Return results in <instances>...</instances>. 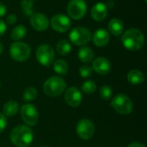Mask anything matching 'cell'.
Here are the masks:
<instances>
[{
	"label": "cell",
	"mask_w": 147,
	"mask_h": 147,
	"mask_svg": "<svg viewBox=\"0 0 147 147\" xmlns=\"http://www.w3.org/2000/svg\"><path fill=\"white\" fill-rule=\"evenodd\" d=\"M121 40L124 47L127 50L138 51L144 46L145 36L140 29L132 28L122 33Z\"/></svg>",
	"instance_id": "obj_1"
},
{
	"label": "cell",
	"mask_w": 147,
	"mask_h": 147,
	"mask_svg": "<svg viewBox=\"0 0 147 147\" xmlns=\"http://www.w3.org/2000/svg\"><path fill=\"white\" fill-rule=\"evenodd\" d=\"M34 140L33 130L26 125H18L10 133V140L16 147L29 146Z\"/></svg>",
	"instance_id": "obj_2"
},
{
	"label": "cell",
	"mask_w": 147,
	"mask_h": 147,
	"mask_svg": "<svg viewBox=\"0 0 147 147\" xmlns=\"http://www.w3.org/2000/svg\"><path fill=\"white\" fill-rule=\"evenodd\" d=\"M66 89L65 80L58 76L49 78L43 84V90L46 95L50 97L59 96Z\"/></svg>",
	"instance_id": "obj_3"
},
{
	"label": "cell",
	"mask_w": 147,
	"mask_h": 147,
	"mask_svg": "<svg viewBox=\"0 0 147 147\" xmlns=\"http://www.w3.org/2000/svg\"><path fill=\"white\" fill-rule=\"evenodd\" d=\"M9 54L11 58L18 62H23L28 59L31 55L30 47L22 41H15L10 45Z\"/></svg>",
	"instance_id": "obj_4"
},
{
	"label": "cell",
	"mask_w": 147,
	"mask_h": 147,
	"mask_svg": "<svg viewBox=\"0 0 147 147\" xmlns=\"http://www.w3.org/2000/svg\"><path fill=\"white\" fill-rule=\"evenodd\" d=\"M111 107L120 115H127L133 111L134 104L132 100L124 94L115 96L111 101Z\"/></svg>",
	"instance_id": "obj_5"
},
{
	"label": "cell",
	"mask_w": 147,
	"mask_h": 147,
	"mask_svg": "<svg viewBox=\"0 0 147 147\" xmlns=\"http://www.w3.org/2000/svg\"><path fill=\"white\" fill-rule=\"evenodd\" d=\"M90 31L82 26L76 27L71 29L69 34L70 41L76 46H85L91 40Z\"/></svg>",
	"instance_id": "obj_6"
},
{
	"label": "cell",
	"mask_w": 147,
	"mask_h": 147,
	"mask_svg": "<svg viewBox=\"0 0 147 147\" xmlns=\"http://www.w3.org/2000/svg\"><path fill=\"white\" fill-rule=\"evenodd\" d=\"M35 56L38 62L41 65L50 66L54 61L55 52L51 46L47 44H42L39 46V47L37 48Z\"/></svg>",
	"instance_id": "obj_7"
},
{
	"label": "cell",
	"mask_w": 147,
	"mask_h": 147,
	"mask_svg": "<svg viewBox=\"0 0 147 147\" xmlns=\"http://www.w3.org/2000/svg\"><path fill=\"white\" fill-rule=\"evenodd\" d=\"M20 114L22 121L28 127H34L37 124L39 114L34 105L30 103L23 104L20 109Z\"/></svg>",
	"instance_id": "obj_8"
},
{
	"label": "cell",
	"mask_w": 147,
	"mask_h": 147,
	"mask_svg": "<svg viewBox=\"0 0 147 147\" xmlns=\"http://www.w3.org/2000/svg\"><path fill=\"white\" fill-rule=\"evenodd\" d=\"M87 12V4L84 0H71L67 5L69 17L73 20L82 19Z\"/></svg>",
	"instance_id": "obj_9"
},
{
	"label": "cell",
	"mask_w": 147,
	"mask_h": 147,
	"mask_svg": "<svg viewBox=\"0 0 147 147\" xmlns=\"http://www.w3.org/2000/svg\"><path fill=\"white\" fill-rule=\"evenodd\" d=\"M76 131L79 138L84 140H88L94 135L95 127L92 121H90L89 119H82L78 122Z\"/></svg>",
	"instance_id": "obj_10"
},
{
	"label": "cell",
	"mask_w": 147,
	"mask_h": 147,
	"mask_svg": "<svg viewBox=\"0 0 147 147\" xmlns=\"http://www.w3.org/2000/svg\"><path fill=\"white\" fill-rule=\"evenodd\" d=\"M71 22L70 17L63 14L55 15L51 19V27L53 30L59 33H65L68 31L71 28Z\"/></svg>",
	"instance_id": "obj_11"
},
{
	"label": "cell",
	"mask_w": 147,
	"mask_h": 147,
	"mask_svg": "<svg viewBox=\"0 0 147 147\" xmlns=\"http://www.w3.org/2000/svg\"><path fill=\"white\" fill-rule=\"evenodd\" d=\"M30 23L34 29L41 32L48 28L50 22L46 15H44L43 13L38 12V13H34L31 16Z\"/></svg>",
	"instance_id": "obj_12"
},
{
	"label": "cell",
	"mask_w": 147,
	"mask_h": 147,
	"mask_svg": "<svg viewBox=\"0 0 147 147\" xmlns=\"http://www.w3.org/2000/svg\"><path fill=\"white\" fill-rule=\"evenodd\" d=\"M82 99L83 96L77 87H71L65 93V101L72 108L78 107L82 102Z\"/></svg>",
	"instance_id": "obj_13"
},
{
	"label": "cell",
	"mask_w": 147,
	"mask_h": 147,
	"mask_svg": "<svg viewBox=\"0 0 147 147\" xmlns=\"http://www.w3.org/2000/svg\"><path fill=\"white\" fill-rule=\"evenodd\" d=\"M92 69L99 75H106L111 70V63L108 59L99 57L93 60Z\"/></svg>",
	"instance_id": "obj_14"
},
{
	"label": "cell",
	"mask_w": 147,
	"mask_h": 147,
	"mask_svg": "<svg viewBox=\"0 0 147 147\" xmlns=\"http://www.w3.org/2000/svg\"><path fill=\"white\" fill-rule=\"evenodd\" d=\"M91 38H92V41L94 45L98 47H105L106 45H108V43L110 40L109 33L106 29H103V28L97 29L93 34V36H91Z\"/></svg>",
	"instance_id": "obj_15"
},
{
	"label": "cell",
	"mask_w": 147,
	"mask_h": 147,
	"mask_svg": "<svg viewBox=\"0 0 147 147\" xmlns=\"http://www.w3.org/2000/svg\"><path fill=\"white\" fill-rule=\"evenodd\" d=\"M108 15V7L104 3H96L91 9L90 16L96 22L103 21Z\"/></svg>",
	"instance_id": "obj_16"
},
{
	"label": "cell",
	"mask_w": 147,
	"mask_h": 147,
	"mask_svg": "<svg viewBox=\"0 0 147 147\" xmlns=\"http://www.w3.org/2000/svg\"><path fill=\"white\" fill-rule=\"evenodd\" d=\"M108 28L110 34L115 36H120L124 31V23L119 18H113L109 22Z\"/></svg>",
	"instance_id": "obj_17"
},
{
	"label": "cell",
	"mask_w": 147,
	"mask_h": 147,
	"mask_svg": "<svg viewBox=\"0 0 147 147\" xmlns=\"http://www.w3.org/2000/svg\"><path fill=\"white\" fill-rule=\"evenodd\" d=\"M127 80L133 85H139L144 83L145 75L144 73L137 69H134L130 71L127 74Z\"/></svg>",
	"instance_id": "obj_18"
},
{
	"label": "cell",
	"mask_w": 147,
	"mask_h": 147,
	"mask_svg": "<svg viewBox=\"0 0 147 147\" xmlns=\"http://www.w3.org/2000/svg\"><path fill=\"white\" fill-rule=\"evenodd\" d=\"M78 56L79 59L84 63H90L94 59V52L89 47L83 46L78 52Z\"/></svg>",
	"instance_id": "obj_19"
},
{
	"label": "cell",
	"mask_w": 147,
	"mask_h": 147,
	"mask_svg": "<svg viewBox=\"0 0 147 147\" xmlns=\"http://www.w3.org/2000/svg\"><path fill=\"white\" fill-rule=\"evenodd\" d=\"M18 103L15 101H9L7 102L3 108V115L6 116H14L18 112Z\"/></svg>",
	"instance_id": "obj_20"
},
{
	"label": "cell",
	"mask_w": 147,
	"mask_h": 147,
	"mask_svg": "<svg viewBox=\"0 0 147 147\" xmlns=\"http://www.w3.org/2000/svg\"><path fill=\"white\" fill-rule=\"evenodd\" d=\"M27 34V28L23 25H17L16 26L10 34V37L15 41H19L20 40L23 39Z\"/></svg>",
	"instance_id": "obj_21"
},
{
	"label": "cell",
	"mask_w": 147,
	"mask_h": 147,
	"mask_svg": "<svg viewBox=\"0 0 147 147\" xmlns=\"http://www.w3.org/2000/svg\"><path fill=\"white\" fill-rule=\"evenodd\" d=\"M56 51L58 52L59 55H62V56L67 55L71 51V43L66 40H60L56 44Z\"/></svg>",
	"instance_id": "obj_22"
},
{
	"label": "cell",
	"mask_w": 147,
	"mask_h": 147,
	"mask_svg": "<svg viewBox=\"0 0 147 147\" xmlns=\"http://www.w3.org/2000/svg\"><path fill=\"white\" fill-rule=\"evenodd\" d=\"M53 70L59 75H65L68 71V65L63 59H58L53 63Z\"/></svg>",
	"instance_id": "obj_23"
},
{
	"label": "cell",
	"mask_w": 147,
	"mask_h": 147,
	"mask_svg": "<svg viewBox=\"0 0 147 147\" xmlns=\"http://www.w3.org/2000/svg\"><path fill=\"white\" fill-rule=\"evenodd\" d=\"M96 88H97L96 84L92 80H88V81L84 82L82 86H81L82 91L85 94H88V95L95 93L96 90Z\"/></svg>",
	"instance_id": "obj_24"
},
{
	"label": "cell",
	"mask_w": 147,
	"mask_h": 147,
	"mask_svg": "<svg viewBox=\"0 0 147 147\" xmlns=\"http://www.w3.org/2000/svg\"><path fill=\"white\" fill-rule=\"evenodd\" d=\"M34 1L33 0H22L21 8L26 16H32L34 14Z\"/></svg>",
	"instance_id": "obj_25"
},
{
	"label": "cell",
	"mask_w": 147,
	"mask_h": 147,
	"mask_svg": "<svg viewBox=\"0 0 147 147\" xmlns=\"http://www.w3.org/2000/svg\"><path fill=\"white\" fill-rule=\"evenodd\" d=\"M37 96H38L37 90L33 87H29L24 90L22 94V98L26 102H30V101H34L37 97Z\"/></svg>",
	"instance_id": "obj_26"
},
{
	"label": "cell",
	"mask_w": 147,
	"mask_h": 147,
	"mask_svg": "<svg viewBox=\"0 0 147 147\" xmlns=\"http://www.w3.org/2000/svg\"><path fill=\"white\" fill-rule=\"evenodd\" d=\"M113 95V90L109 85H103L100 90V96L104 101H109L111 99Z\"/></svg>",
	"instance_id": "obj_27"
},
{
	"label": "cell",
	"mask_w": 147,
	"mask_h": 147,
	"mask_svg": "<svg viewBox=\"0 0 147 147\" xmlns=\"http://www.w3.org/2000/svg\"><path fill=\"white\" fill-rule=\"evenodd\" d=\"M92 72H93V69L91 66L90 65H84L80 67L79 69V74L82 78H90L91 75H92Z\"/></svg>",
	"instance_id": "obj_28"
},
{
	"label": "cell",
	"mask_w": 147,
	"mask_h": 147,
	"mask_svg": "<svg viewBox=\"0 0 147 147\" xmlns=\"http://www.w3.org/2000/svg\"><path fill=\"white\" fill-rule=\"evenodd\" d=\"M7 127V119L3 114L0 113V133L4 131Z\"/></svg>",
	"instance_id": "obj_29"
},
{
	"label": "cell",
	"mask_w": 147,
	"mask_h": 147,
	"mask_svg": "<svg viewBox=\"0 0 147 147\" xmlns=\"http://www.w3.org/2000/svg\"><path fill=\"white\" fill-rule=\"evenodd\" d=\"M16 21H17V17H16L14 14H9V15L7 16V18H6V22H7V23L9 24V25H12V24L16 23Z\"/></svg>",
	"instance_id": "obj_30"
},
{
	"label": "cell",
	"mask_w": 147,
	"mask_h": 147,
	"mask_svg": "<svg viewBox=\"0 0 147 147\" xmlns=\"http://www.w3.org/2000/svg\"><path fill=\"white\" fill-rule=\"evenodd\" d=\"M7 27H6V23L0 19V37L3 36L4 34V33L6 32Z\"/></svg>",
	"instance_id": "obj_31"
},
{
	"label": "cell",
	"mask_w": 147,
	"mask_h": 147,
	"mask_svg": "<svg viewBox=\"0 0 147 147\" xmlns=\"http://www.w3.org/2000/svg\"><path fill=\"white\" fill-rule=\"evenodd\" d=\"M6 11H7V9H6V6L0 2V18L3 17L5 14H6Z\"/></svg>",
	"instance_id": "obj_32"
},
{
	"label": "cell",
	"mask_w": 147,
	"mask_h": 147,
	"mask_svg": "<svg viewBox=\"0 0 147 147\" xmlns=\"http://www.w3.org/2000/svg\"><path fill=\"white\" fill-rule=\"evenodd\" d=\"M127 147H146L143 144L141 143H139V142H134V143H131Z\"/></svg>",
	"instance_id": "obj_33"
},
{
	"label": "cell",
	"mask_w": 147,
	"mask_h": 147,
	"mask_svg": "<svg viewBox=\"0 0 147 147\" xmlns=\"http://www.w3.org/2000/svg\"><path fill=\"white\" fill-rule=\"evenodd\" d=\"M3 44H2L1 41H0V54L3 53Z\"/></svg>",
	"instance_id": "obj_34"
},
{
	"label": "cell",
	"mask_w": 147,
	"mask_h": 147,
	"mask_svg": "<svg viewBox=\"0 0 147 147\" xmlns=\"http://www.w3.org/2000/svg\"><path fill=\"white\" fill-rule=\"evenodd\" d=\"M0 87H1V84H0Z\"/></svg>",
	"instance_id": "obj_35"
},
{
	"label": "cell",
	"mask_w": 147,
	"mask_h": 147,
	"mask_svg": "<svg viewBox=\"0 0 147 147\" xmlns=\"http://www.w3.org/2000/svg\"><path fill=\"white\" fill-rule=\"evenodd\" d=\"M41 147H47V146H41Z\"/></svg>",
	"instance_id": "obj_36"
}]
</instances>
